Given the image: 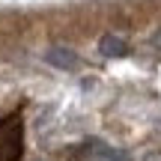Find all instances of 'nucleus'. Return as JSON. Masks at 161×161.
Returning a JSON list of instances; mask_svg holds the SVG:
<instances>
[{"label":"nucleus","mask_w":161,"mask_h":161,"mask_svg":"<svg viewBox=\"0 0 161 161\" xmlns=\"http://www.w3.org/2000/svg\"><path fill=\"white\" fill-rule=\"evenodd\" d=\"M24 152V128L21 116L12 114L0 122V161H18Z\"/></svg>","instance_id":"f257e3e1"},{"label":"nucleus","mask_w":161,"mask_h":161,"mask_svg":"<svg viewBox=\"0 0 161 161\" xmlns=\"http://www.w3.org/2000/svg\"><path fill=\"white\" fill-rule=\"evenodd\" d=\"M45 60L51 66H57V69H66V72L78 69V54L72 51V48H66V45H51L45 51Z\"/></svg>","instance_id":"f03ea898"},{"label":"nucleus","mask_w":161,"mask_h":161,"mask_svg":"<svg viewBox=\"0 0 161 161\" xmlns=\"http://www.w3.org/2000/svg\"><path fill=\"white\" fill-rule=\"evenodd\" d=\"M86 161H131V155L122 149H114V146L104 143H90V152L84 155Z\"/></svg>","instance_id":"7ed1b4c3"},{"label":"nucleus","mask_w":161,"mask_h":161,"mask_svg":"<svg viewBox=\"0 0 161 161\" xmlns=\"http://www.w3.org/2000/svg\"><path fill=\"white\" fill-rule=\"evenodd\" d=\"M98 51H102V57H125L128 45L119 39V36L108 33V36H102V39H98Z\"/></svg>","instance_id":"20e7f679"},{"label":"nucleus","mask_w":161,"mask_h":161,"mask_svg":"<svg viewBox=\"0 0 161 161\" xmlns=\"http://www.w3.org/2000/svg\"><path fill=\"white\" fill-rule=\"evenodd\" d=\"M152 45H155V48H158V51H161V27L155 30V36H152Z\"/></svg>","instance_id":"39448f33"},{"label":"nucleus","mask_w":161,"mask_h":161,"mask_svg":"<svg viewBox=\"0 0 161 161\" xmlns=\"http://www.w3.org/2000/svg\"><path fill=\"white\" fill-rule=\"evenodd\" d=\"M146 161H161V152H149V155H146Z\"/></svg>","instance_id":"423d86ee"}]
</instances>
